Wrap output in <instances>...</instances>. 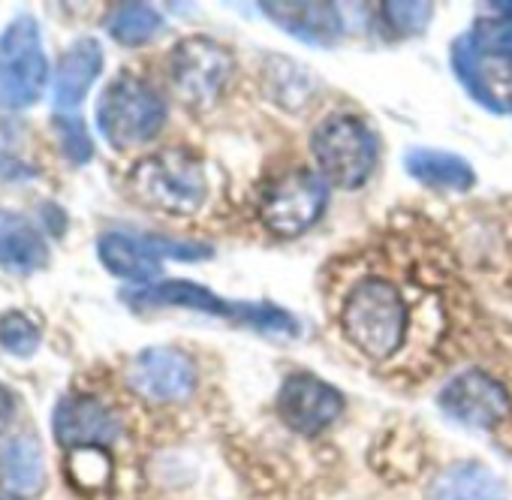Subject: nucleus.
I'll return each instance as SVG.
<instances>
[{
    "mask_svg": "<svg viewBox=\"0 0 512 500\" xmlns=\"http://www.w3.org/2000/svg\"><path fill=\"white\" fill-rule=\"evenodd\" d=\"M133 187L142 202L175 214L196 211L208 196L205 169L199 157L187 151H160L145 157L133 169Z\"/></svg>",
    "mask_w": 512,
    "mask_h": 500,
    "instance_id": "4",
    "label": "nucleus"
},
{
    "mask_svg": "<svg viewBox=\"0 0 512 500\" xmlns=\"http://www.w3.org/2000/svg\"><path fill=\"white\" fill-rule=\"evenodd\" d=\"M509 112H512V97H509Z\"/></svg>",
    "mask_w": 512,
    "mask_h": 500,
    "instance_id": "22",
    "label": "nucleus"
},
{
    "mask_svg": "<svg viewBox=\"0 0 512 500\" xmlns=\"http://www.w3.org/2000/svg\"><path fill=\"white\" fill-rule=\"evenodd\" d=\"M133 386L154 401H181L196 386V365L181 350H145L130 371Z\"/></svg>",
    "mask_w": 512,
    "mask_h": 500,
    "instance_id": "10",
    "label": "nucleus"
},
{
    "mask_svg": "<svg viewBox=\"0 0 512 500\" xmlns=\"http://www.w3.org/2000/svg\"><path fill=\"white\" fill-rule=\"evenodd\" d=\"M311 151L317 157L320 175L329 184L356 190L371 178L380 157V142L365 118L353 112H335L317 124Z\"/></svg>",
    "mask_w": 512,
    "mask_h": 500,
    "instance_id": "2",
    "label": "nucleus"
},
{
    "mask_svg": "<svg viewBox=\"0 0 512 500\" xmlns=\"http://www.w3.org/2000/svg\"><path fill=\"white\" fill-rule=\"evenodd\" d=\"M232 55L208 37H190L175 46L169 58V76L175 91L187 103H211L232 76Z\"/></svg>",
    "mask_w": 512,
    "mask_h": 500,
    "instance_id": "7",
    "label": "nucleus"
},
{
    "mask_svg": "<svg viewBox=\"0 0 512 500\" xmlns=\"http://www.w3.org/2000/svg\"><path fill=\"white\" fill-rule=\"evenodd\" d=\"M100 254H103V263L127 281L148 284L160 275V254L151 244V238L136 241L127 235H106L100 244Z\"/></svg>",
    "mask_w": 512,
    "mask_h": 500,
    "instance_id": "14",
    "label": "nucleus"
},
{
    "mask_svg": "<svg viewBox=\"0 0 512 500\" xmlns=\"http://www.w3.org/2000/svg\"><path fill=\"white\" fill-rule=\"evenodd\" d=\"M449 58H452V73H455V79L461 82V88H464L482 109H488V112H494V115H503V103L494 97V91H491V85H488V79H485V73H482L479 55L473 52V43H470L467 34H461V37L452 43Z\"/></svg>",
    "mask_w": 512,
    "mask_h": 500,
    "instance_id": "15",
    "label": "nucleus"
},
{
    "mask_svg": "<svg viewBox=\"0 0 512 500\" xmlns=\"http://www.w3.org/2000/svg\"><path fill=\"white\" fill-rule=\"evenodd\" d=\"M473 52L491 61H503L512 67V22L509 19H479L470 31H467Z\"/></svg>",
    "mask_w": 512,
    "mask_h": 500,
    "instance_id": "17",
    "label": "nucleus"
},
{
    "mask_svg": "<svg viewBox=\"0 0 512 500\" xmlns=\"http://www.w3.org/2000/svg\"><path fill=\"white\" fill-rule=\"evenodd\" d=\"M428 500H509L506 482L479 461H458L434 476Z\"/></svg>",
    "mask_w": 512,
    "mask_h": 500,
    "instance_id": "12",
    "label": "nucleus"
},
{
    "mask_svg": "<svg viewBox=\"0 0 512 500\" xmlns=\"http://www.w3.org/2000/svg\"><path fill=\"white\" fill-rule=\"evenodd\" d=\"M383 19H386V25L398 34V37H419L425 28H428V22H431V13H434V7L431 4H386L383 7Z\"/></svg>",
    "mask_w": 512,
    "mask_h": 500,
    "instance_id": "20",
    "label": "nucleus"
},
{
    "mask_svg": "<svg viewBox=\"0 0 512 500\" xmlns=\"http://www.w3.org/2000/svg\"><path fill=\"white\" fill-rule=\"evenodd\" d=\"M326 205L329 181L320 172L296 169L266 190L260 202V217L278 235H302L323 217Z\"/></svg>",
    "mask_w": 512,
    "mask_h": 500,
    "instance_id": "6",
    "label": "nucleus"
},
{
    "mask_svg": "<svg viewBox=\"0 0 512 500\" xmlns=\"http://www.w3.org/2000/svg\"><path fill=\"white\" fill-rule=\"evenodd\" d=\"M133 305H148V308H187V311H202L211 317H223L241 326H250L256 332H272V335H296L299 323L293 314L272 302H229L214 296L211 290L193 284V281H160L151 284L139 293L130 296Z\"/></svg>",
    "mask_w": 512,
    "mask_h": 500,
    "instance_id": "3",
    "label": "nucleus"
},
{
    "mask_svg": "<svg viewBox=\"0 0 512 500\" xmlns=\"http://www.w3.org/2000/svg\"><path fill=\"white\" fill-rule=\"evenodd\" d=\"M341 410L344 395L314 374H290L278 392V413L299 434H317L329 428Z\"/></svg>",
    "mask_w": 512,
    "mask_h": 500,
    "instance_id": "9",
    "label": "nucleus"
},
{
    "mask_svg": "<svg viewBox=\"0 0 512 500\" xmlns=\"http://www.w3.org/2000/svg\"><path fill=\"white\" fill-rule=\"evenodd\" d=\"M163 121V100L133 76H121L115 85H109L100 103V127L106 139L118 148H130L151 139L163 127Z\"/></svg>",
    "mask_w": 512,
    "mask_h": 500,
    "instance_id": "5",
    "label": "nucleus"
},
{
    "mask_svg": "<svg viewBox=\"0 0 512 500\" xmlns=\"http://www.w3.org/2000/svg\"><path fill=\"white\" fill-rule=\"evenodd\" d=\"M263 13L308 46H335L344 34V19L335 4H263Z\"/></svg>",
    "mask_w": 512,
    "mask_h": 500,
    "instance_id": "11",
    "label": "nucleus"
},
{
    "mask_svg": "<svg viewBox=\"0 0 512 500\" xmlns=\"http://www.w3.org/2000/svg\"><path fill=\"white\" fill-rule=\"evenodd\" d=\"M160 25H163V19L151 10V7H139V4H130V7H124L115 19H112V25H109V31L121 40V43H127V46H136V43H145V40H151L157 31H160Z\"/></svg>",
    "mask_w": 512,
    "mask_h": 500,
    "instance_id": "19",
    "label": "nucleus"
},
{
    "mask_svg": "<svg viewBox=\"0 0 512 500\" xmlns=\"http://www.w3.org/2000/svg\"><path fill=\"white\" fill-rule=\"evenodd\" d=\"M437 404L452 422L467 428H494L512 410L509 392L482 371H464L452 377L440 389Z\"/></svg>",
    "mask_w": 512,
    "mask_h": 500,
    "instance_id": "8",
    "label": "nucleus"
},
{
    "mask_svg": "<svg viewBox=\"0 0 512 500\" xmlns=\"http://www.w3.org/2000/svg\"><path fill=\"white\" fill-rule=\"evenodd\" d=\"M404 169L410 178H416L419 184L431 190L464 193L476 184L473 166L461 154L446 151V148H410L404 154Z\"/></svg>",
    "mask_w": 512,
    "mask_h": 500,
    "instance_id": "13",
    "label": "nucleus"
},
{
    "mask_svg": "<svg viewBox=\"0 0 512 500\" xmlns=\"http://www.w3.org/2000/svg\"><path fill=\"white\" fill-rule=\"evenodd\" d=\"M410 326L404 296L386 278H362L344 299L341 329L368 359H389L401 350Z\"/></svg>",
    "mask_w": 512,
    "mask_h": 500,
    "instance_id": "1",
    "label": "nucleus"
},
{
    "mask_svg": "<svg viewBox=\"0 0 512 500\" xmlns=\"http://www.w3.org/2000/svg\"><path fill=\"white\" fill-rule=\"evenodd\" d=\"M61 440L70 443H100L115 437V422L112 416L97 407V404H76V407H61Z\"/></svg>",
    "mask_w": 512,
    "mask_h": 500,
    "instance_id": "16",
    "label": "nucleus"
},
{
    "mask_svg": "<svg viewBox=\"0 0 512 500\" xmlns=\"http://www.w3.org/2000/svg\"><path fill=\"white\" fill-rule=\"evenodd\" d=\"M488 10H497V13H506L503 19L512 22V4H488Z\"/></svg>",
    "mask_w": 512,
    "mask_h": 500,
    "instance_id": "21",
    "label": "nucleus"
},
{
    "mask_svg": "<svg viewBox=\"0 0 512 500\" xmlns=\"http://www.w3.org/2000/svg\"><path fill=\"white\" fill-rule=\"evenodd\" d=\"M100 61H103V55L94 43H82L79 49H73V55L61 67V94L67 100H79L85 94V88L94 82Z\"/></svg>",
    "mask_w": 512,
    "mask_h": 500,
    "instance_id": "18",
    "label": "nucleus"
}]
</instances>
